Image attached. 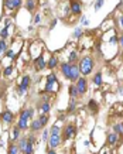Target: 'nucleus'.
Instances as JSON below:
<instances>
[{"mask_svg":"<svg viewBox=\"0 0 123 154\" xmlns=\"http://www.w3.org/2000/svg\"><path fill=\"white\" fill-rule=\"evenodd\" d=\"M93 66H95V61H93V58L92 57H83L81 59V62H79V72L82 75H89L92 72V69H93Z\"/></svg>","mask_w":123,"mask_h":154,"instance_id":"nucleus-1","label":"nucleus"},{"mask_svg":"<svg viewBox=\"0 0 123 154\" xmlns=\"http://www.w3.org/2000/svg\"><path fill=\"white\" fill-rule=\"evenodd\" d=\"M62 140H69V138H74L75 134H76V127L74 124H66L64 127V131H62Z\"/></svg>","mask_w":123,"mask_h":154,"instance_id":"nucleus-2","label":"nucleus"},{"mask_svg":"<svg viewBox=\"0 0 123 154\" xmlns=\"http://www.w3.org/2000/svg\"><path fill=\"white\" fill-rule=\"evenodd\" d=\"M30 86V76H27V75H24L23 76V79H21V83L18 85V95H24L25 92H27V88Z\"/></svg>","mask_w":123,"mask_h":154,"instance_id":"nucleus-3","label":"nucleus"},{"mask_svg":"<svg viewBox=\"0 0 123 154\" xmlns=\"http://www.w3.org/2000/svg\"><path fill=\"white\" fill-rule=\"evenodd\" d=\"M58 83L57 82V75L55 73H49L48 76H47V83H45V92H52V86Z\"/></svg>","mask_w":123,"mask_h":154,"instance_id":"nucleus-4","label":"nucleus"},{"mask_svg":"<svg viewBox=\"0 0 123 154\" xmlns=\"http://www.w3.org/2000/svg\"><path fill=\"white\" fill-rule=\"evenodd\" d=\"M79 79V65L71 64V72H69V81L76 82Z\"/></svg>","mask_w":123,"mask_h":154,"instance_id":"nucleus-5","label":"nucleus"},{"mask_svg":"<svg viewBox=\"0 0 123 154\" xmlns=\"http://www.w3.org/2000/svg\"><path fill=\"white\" fill-rule=\"evenodd\" d=\"M75 86H76V89H78V93L79 95H83L86 89H88V83H86V79L85 78H79L78 81L75 82Z\"/></svg>","mask_w":123,"mask_h":154,"instance_id":"nucleus-6","label":"nucleus"},{"mask_svg":"<svg viewBox=\"0 0 123 154\" xmlns=\"http://www.w3.org/2000/svg\"><path fill=\"white\" fill-rule=\"evenodd\" d=\"M69 10L72 11V14L79 16L82 11V3L79 0H71V7H69Z\"/></svg>","mask_w":123,"mask_h":154,"instance_id":"nucleus-7","label":"nucleus"},{"mask_svg":"<svg viewBox=\"0 0 123 154\" xmlns=\"http://www.w3.org/2000/svg\"><path fill=\"white\" fill-rule=\"evenodd\" d=\"M34 65H35V71H42V69L47 66L45 59H44V55H42V54H40L38 57L34 59Z\"/></svg>","mask_w":123,"mask_h":154,"instance_id":"nucleus-8","label":"nucleus"},{"mask_svg":"<svg viewBox=\"0 0 123 154\" xmlns=\"http://www.w3.org/2000/svg\"><path fill=\"white\" fill-rule=\"evenodd\" d=\"M61 141H62V137H61V134H55V136H49L48 138V144H49V148H55L61 144Z\"/></svg>","mask_w":123,"mask_h":154,"instance_id":"nucleus-9","label":"nucleus"},{"mask_svg":"<svg viewBox=\"0 0 123 154\" xmlns=\"http://www.w3.org/2000/svg\"><path fill=\"white\" fill-rule=\"evenodd\" d=\"M117 138H119V134H117V133H115V131L109 133V134H107V140H106L107 146L113 147L116 143H117Z\"/></svg>","mask_w":123,"mask_h":154,"instance_id":"nucleus-10","label":"nucleus"},{"mask_svg":"<svg viewBox=\"0 0 123 154\" xmlns=\"http://www.w3.org/2000/svg\"><path fill=\"white\" fill-rule=\"evenodd\" d=\"M13 113L10 112V110H4L3 113H1V120L4 123H7V124H10V123H13Z\"/></svg>","mask_w":123,"mask_h":154,"instance_id":"nucleus-11","label":"nucleus"},{"mask_svg":"<svg viewBox=\"0 0 123 154\" xmlns=\"http://www.w3.org/2000/svg\"><path fill=\"white\" fill-rule=\"evenodd\" d=\"M61 72H62V75L65 76L66 79H69V72H71V64H68V62H65V64H61Z\"/></svg>","mask_w":123,"mask_h":154,"instance_id":"nucleus-12","label":"nucleus"},{"mask_svg":"<svg viewBox=\"0 0 123 154\" xmlns=\"http://www.w3.org/2000/svg\"><path fill=\"white\" fill-rule=\"evenodd\" d=\"M49 109H51V105H49L48 102H41L40 105H38V112L41 114L42 113H48Z\"/></svg>","mask_w":123,"mask_h":154,"instance_id":"nucleus-13","label":"nucleus"},{"mask_svg":"<svg viewBox=\"0 0 123 154\" xmlns=\"http://www.w3.org/2000/svg\"><path fill=\"white\" fill-rule=\"evenodd\" d=\"M25 146H27V137H20L18 140H17V147H18L20 153H23V151H24Z\"/></svg>","mask_w":123,"mask_h":154,"instance_id":"nucleus-14","label":"nucleus"},{"mask_svg":"<svg viewBox=\"0 0 123 154\" xmlns=\"http://www.w3.org/2000/svg\"><path fill=\"white\" fill-rule=\"evenodd\" d=\"M17 127L20 130H25L28 127V119H24V117H20L18 119V123H17Z\"/></svg>","mask_w":123,"mask_h":154,"instance_id":"nucleus-15","label":"nucleus"},{"mask_svg":"<svg viewBox=\"0 0 123 154\" xmlns=\"http://www.w3.org/2000/svg\"><path fill=\"white\" fill-rule=\"evenodd\" d=\"M75 109H76V97H71L68 109H66V113H74Z\"/></svg>","mask_w":123,"mask_h":154,"instance_id":"nucleus-16","label":"nucleus"},{"mask_svg":"<svg viewBox=\"0 0 123 154\" xmlns=\"http://www.w3.org/2000/svg\"><path fill=\"white\" fill-rule=\"evenodd\" d=\"M28 126H30V129L33 130V131H38V130L42 129V126H41V123H40V120H38V119L33 120V122L30 123Z\"/></svg>","mask_w":123,"mask_h":154,"instance_id":"nucleus-17","label":"nucleus"},{"mask_svg":"<svg viewBox=\"0 0 123 154\" xmlns=\"http://www.w3.org/2000/svg\"><path fill=\"white\" fill-rule=\"evenodd\" d=\"M34 116V109H27V110H23L21 113H20V117H24V119H33Z\"/></svg>","mask_w":123,"mask_h":154,"instance_id":"nucleus-18","label":"nucleus"},{"mask_svg":"<svg viewBox=\"0 0 123 154\" xmlns=\"http://www.w3.org/2000/svg\"><path fill=\"white\" fill-rule=\"evenodd\" d=\"M57 65H58V58L55 57V55H51V57H49L48 64H47V68H49V69H54Z\"/></svg>","mask_w":123,"mask_h":154,"instance_id":"nucleus-19","label":"nucleus"},{"mask_svg":"<svg viewBox=\"0 0 123 154\" xmlns=\"http://www.w3.org/2000/svg\"><path fill=\"white\" fill-rule=\"evenodd\" d=\"M88 107L90 109V112H92V113H96V112H98V109H99V106H98V103H96V100H95V99H90L89 102H88Z\"/></svg>","mask_w":123,"mask_h":154,"instance_id":"nucleus-20","label":"nucleus"},{"mask_svg":"<svg viewBox=\"0 0 123 154\" xmlns=\"http://www.w3.org/2000/svg\"><path fill=\"white\" fill-rule=\"evenodd\" d=\"M35 6H37V0H27V1H25V7H27V10H28L30 13L34 11Z\"/></svg>","mask_w":123,"mask_h":154,"instance_id":"nucleus-21","label":"nucleus"},{"mask_svg":"<svg viewBox=\"0 0 123 154\" xmlns=\"http://www.w3.org/2000/svg\"><path fill=\"white\" fill-rule=\"evenodd\" d=\"M20 131H21V130L18 129V127H14V129H13V131H11V134H10V138H11V141H16V140H18V138H20Z\"/></svg>","mask_w":123,"mask_h":154,"instance_id":"nucleus-22","label":"nucleus"},{"mask_svg":"<svg viewBox=\"0 0 123 154\" xmlns=\"http://www.w3.org/2000/svg\"><path fill=\"white\" fill-rule=\"evenodd\" d=\"M113 131H115V133H117L119 136H123V122L116 123L115 126H113Z\"/></svg>","mask_w":123,"mask_h":154,"instance_id":"nucleus-23","label":"nucleus"},{"mask_svg":"<svg viewBox=\"0 0 123 154\" xmlns=\"http://www.w3.org/2000/svg\"><path fill=\"white\" fill-rule=\"evenodd\" d=\"M48 113H42V114H40V117H38V120H40V123H41V126L44 127L47 123H48Z\"/></svg>","mask_w":123,"mask_h":154,"instance_id":"nucleus-24","label":"nucleus"},{"mask_svg":"<svg viewBox=\"0 0 123 154\" xmlns=\"http://www.w3.org/2000/svg\"><path fill=\"white\" fill-rule=\"evenodd\" d=\"M13 71H14V66L13 65H7L6 68H4V71H3V76H10L11 73H13Z\"/></svg>","mask_w":123,"mask_h":154,"instance_id":"nucleus-25","label":"nucleus"},{"mask_svg":"<svg viewBox=\"0 0 123 154\" xmlns=\"http://www.w3.org/2000/svg\"><path fill=\"white\" fill-rule=\"evenodd\" d=\"M8 154H20V150H18V147H17V144H10L8 146V151H7Z\"/></svg>","mask_w":123,"mask_h":154,"instance_id":"nucleus-26","label":"nucleus"},{"mask_svg":"<svg viewBox=\"0 0 123 154\" xmlns=\"http://www.w3.org/2000/svg\"><path fill=\"white\" fill-rule=\"evenodd\" d=\"M68 89H69V95H71V97L79 96V93H78V89H76V86H75V85H71Z\"/></svg>","mask_w":123,"mask_h":154,"instance_id":"nucleus-27","label":"nucleus"},{"mask_svg":"<svg viewBox=\"0 0 123 154\" xmlns=\"http://www.w3.org/2000/svg\"><path fill=\"white\" fill-rule=\"evenodd\" d=\"M92 81H93L95 85H98V86H99V85H102V73L98 72L95 76H93V79H92Z\"/></svg>","mask_w":123,"mask_h":154,"instance_id":"nucleus-28","label":"nucleus"},{"mask_svg":"<svg viewBox=\"0 0 123 154\" xmlns=\"http://www.w3.org/2000/svg\"><path fill=\"white\" fill-rule=\"evenodd\" d=\"M33 148H34V144H31V143L27 141V146H25L23 154H33Z\"/></svg>","mask_w":123,"mask_h":154,"instance_id":"nucleus-29","label":"nucleus"},{"mask_svg":"<svg viewBox=\"0 0 123 154\" xmlns=\"http://www.w3.org/2000/svg\"><path fill=\"white\" fill-rule=\"evenodd\" d=\"M6 51H7V44H6V41L0 40V55H1V54H4Z\"/></svg>","mask_w":123,"mask_h":154,"instance_id":"nucleus-30","label":"nucleus"},{"mask_svg":"<svg viewBox=\"0 0 123 154\" xmlns=\"http://www.w3.org/2000/svg\"><path fill=\"white\" fill-rule=\"evenodd\" d=\"M76 59H78L76 52H71V55L68 57V64H75V62H76Z\"/></svg>","mask_w":123,"mask_h":154,"instance_id":"nucleus-31","label":"nucleus"},{"mask_svg":"<svg viewBox=\"0 0 123 154\" xmlns=\"http://www.w3.org/2000/svg\"><path fill=\"white\" fill-rule=\"evenodd\" d=\"M55 134H59V127L57 124H54L51 129H49V136H55Z\"/></svg>","mask_w":123,"mask_h":154,"instance_id":"nucleus-32","label":"nucleus"},{"mask_svg":"<svg viewBox=\"0 0 123 154\" xmlns=\"http://www.w3.org/2000/svg\"><path fill=\"white\" fill-rule=\"evenodd\" d=\"M7 37H8V31H7V28L4 27V28L0 31V38H1V40H6Z\"/></svg>","mask_w":123,"mask_h":154,"instance_id":"nucleus-33","label":"nucleus"},{"mask_svg":"<svg viewBox=\"0 0 123 154\" xmlns=\"http://www.w3.org/2000/svg\"><path fill=\"white\" fill-rule=\"evenodd\" d=\"M82 32H83V31H82V28H81V27H76V28H75V31H74V37H75V38L81 37V35H82Z\"/></svg>","mask_w":123,"mask_h":154,"instance_id":"nucleus-34","label":"nucleus"},{"mask_svg":"<svg viewBox=\"0 0 123 154\" xmlns=\"http://www.w3.org/2000/svg\"><path fill=\"white\" fill-rule=\"evenodd\" d=\"M4 54H6V57H7V58H10V59H14V58H16V55H14V52H13V49H7V51H6Z\"/></svg>","mask_w":123,"mask_h":154,"instance_id":"nucleus-35","label":"nucleus"},{"mask_svg":"<svg viewBox=\"0 0 123 154\" xmlns=\"http://www.w3.org/2000/svg\"><path fill=\"white\" fill-rule=\"evenodd\" d=\"M4 6L7 10H13V0H4Z\"/></svg>","mask_w":123,"mask_h":154,"instance_id":"nucleus-36","label":"nucleus"},{"mask_svg":"<svg viewBox=\"0 0 123 154\" xmlns=\"http://www.w3.org/2000/svg\"><path fill=\"white\" fill-rule=\"evenodd\" d=\"M41 137H42V140H44V141H48V138H49V130H44Z\"/></svg>","mask_w":123,"mask_h":154,"instance_id":"nucleus-37","label":"nucleus"},{"mask_svg":"<svg viewBox=\"0 0 123 154\" xmlns=\"http://www.w3.org/2000/svg\"><path fill=\"white\" fill-rule=\"evenodd\" d=\"M103 3H105V0H96V3H95V10H99V8L103 6Z\"/></svg>","mask_w":123,"mask_h":154,"instance_id":"nucleus-38","label":"nucleus"},{"mask_svg":"<svg viewBox=\"0 0 123 154\" xmlns=\"http://www.w3.org/2000/svg\"><path fill=\"white\" fill-rule=\"evenodd\" d=\"M21 7V0H13V8Z\"/></svg>","mask_w":123,"mask_h":154,"instance_id":"nucleus-39","label":"nucleus"},{"mask_svg":"<svg viewBox=\"0 0 123 154\" xmlns=\"http://www.w3.org/2000/svg\"><path fill=\"white\" fill-rule=\"evenodd\" d=\"M27 141L31 143V144H35V136H34V134H30V136L27 137Z\"/></svg>","mask_w":123,"mask_h":154,"instance_id":"nucleus-40","label":"nucleus"},{"mask_svg":"<svg viewBox=\"0 0 123 154\" xmlns=\"http://www.w3.org/2000/svg\"><path fill=\"white\" fill-rule=\"evenodd\" d=\"M40 20H41V16H40V14H35V17H34V23H35V24H38V23H40Z\"/></svg>","mask_w":123,"mask_h":154,"instance_id":"nucleus-41","label":"nucleus"},{"mask_svg":"<svg viewBox=\"0 0 123 154\" xmlns=\"http://www.w3.org/2000/svg\"><path fill=\"white\" fill-rule=\"evenodd\" d=\"M81 23H82L83 25H86V24H88V20H86L85 17H82V18H81Z\"/></svg>","mask_w":123,"mask_h":154,"instance_id":"nucleus-42","label":"nucleus"},{"mask_svg":"<svg viewBox=\"0 0 123 154\" xmlns=\"http://www.w3.org/2000/svg\"><path fill=\"white\" fill-rule=\"evenodd\" d=\"M47 154H57V153H55V150H54V148H48Z\"/></svg>","mask_w":123,"mask_h":154,"instance_id":"nucleus-43","label":"nucleus"},{"mask_svg":"<svg viewBox=\"0 0 123 154\" xmlns=\"http://www.w3.org/2000/svg\"><path fill=\"white\" fill-rule=\"evenodd\" d=\"M55 24H57V20H52V23H51V25H49V28H54Z\"/></svg>","mask_w":123,"mask_h":154,"instance_id":"nucleus-44","label":"nucleus"},{"mask_svg":"<svg viewBox=\"0 0 123 154\" xmlns=\"http://www.w3.org/2000/svg\"><path fill=\"white\" fill-rule=\"evenodd\" d=\"M119 44L123 47V35H122V37H119Z\"/></svg>","mask_w":123,"mask_h":154,"instance_id":"nucleus-45","label":"nucleus"},{"mask_svg":"<svg viewBox=\"0 0 123 154\" xmlns=\"http://www.w3.org/2000/svg\"><path fill=\"white\" fill-rule=\"evenodd\" d=\"M119 93H123V86H120V88H119Z\"/></svg>","mask_w":123,"mask_h":154,"instance_id":"nucleus-46","label":"nucleus"},{"mask_svg":"<svg viewBox=\"0 0 123 154\" xmlns=\"http://www.w3.org/2000/svg\"><path fill=\"white\" fill-rule=\"evenodd\" d=\"M120 25H122V28H123V16H122V18H120Z\"/></svg>","mask_w":123,"mask_h":154,"instance_id":"nucleus-47","label":"nucleus"}]
</instances>
